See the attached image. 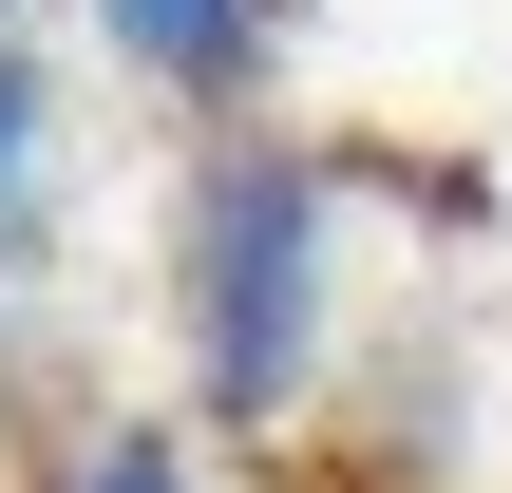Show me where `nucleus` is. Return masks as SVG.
<instances>
[{
    "mask_svg": "<svg viewBox=\"0 0 512 493\" xmlns=\"http://www.w3.org/2000/svg\"><path fill=\"white\" fill-rule=\"evenodd\" d=\"M38 190H57V76L0 38V266L38 247Z\"/></svg>",
    "mask_w": 512,
    "mask_h": 493,
    "instance_id": "3",
    "label": "nucleus"
},
{
    "mask_svg": "<svg viewBox=\"0 0 512 493\" xmlns=\"http://www.w3.org/2000/svg\"><path fill=\"white\" fill-rule=\"evenodd\" d=\"M57 493H190V437H171V418H95V437L57 456Z\"/></svg>",
    "mask_w": 512,
    "mask_h": 493,
    "instance_id": "4",
    "label": "nucleus"
},
{
    "mask_svg": "<svg viewBox=\"0 0 512 493\" xmlns=\"http://www.w3.org/2000/svg\"><path fill=\"white\" fill-rule=\"evenodd\" d=\"M0 19H19V0H0Z\"/></svg>",
    "mask_w": 512,
    "mask_h": 493,
    "instance_id": "5",
    "label": "nucleus"
},
{
    "mask_svg": "<svg viewBox=\"0 0 512 493\" xmlns=\"http://www.w3.org/2000/svg\"><path fill=\"white\" fill-rule=\"evenodd\" d=\"M95 38H114V76H152L171 114H247L266 95V57L304 38V0H76Z\"/></svg>",
    "mask_w": 512,
    "mask_h": 493,
    "instance_id": "2",
    "label": "nucleus"
},
{
    "mask_svg": "<svg viewBox=\"0 0 512 493\" xmlns=\"http://www.w3.org/2000/svg\"><path fill=\"white\" fill-rule=\"evenodd\" d=\"M171 342H190V399L228 437L304 418L323 342H342V171L304 133H209L190 190H171Z\"/></svg>",
    "mask_w": 512,
    "mask_h": 493,
    "instance_id": "1",
    "label": "nucleus"
}]
</instances>
